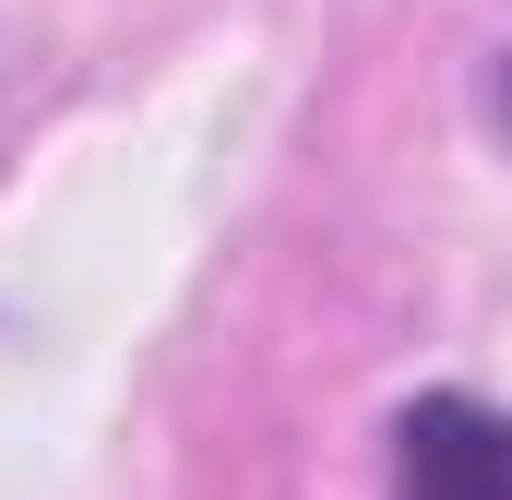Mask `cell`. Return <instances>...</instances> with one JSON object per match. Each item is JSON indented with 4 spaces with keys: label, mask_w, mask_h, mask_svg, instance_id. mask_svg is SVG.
<instances>
[{
    "label": "cell",
    "mask_w": 512,
    "mask_h": 500,
    "mask_svg": "<svg viewBox=\"0 0 512 500\" xmlns=\"http://www.w3.org/2000/svg\"><path fill=\"white\" fill-rule=\"evenodd\" d=\"M382 500H512V405L501 393L393 405V489Z\"/></svg>",
    "instance_id": "6da1fadb"
},
{
    "label": "cell",
    "mask_w": 512,
    "mask_h": 500,
    "mask_svg": "<svg viewBox=\"0 0 512 500\" xmlns=\"http://www.w3.org/2000/svg\"><path fill=\"white\" fill-rule=\"evenodd\" d=\"M477 108H489V131H501V155H512V48H489V72H477Z\"/></svg>",
    "instance_id": "7a4b0ae2"
}]
</instances>
